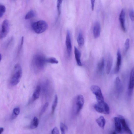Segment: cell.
I'll return each mask as SVG.
<instances>
[{
    "mask_svg": "<svg viewBox=\"0 0 134 134\" xmlns=\"http://www.w3.org/2000/svg\"><path fill=\"white\" fill-rule=\"evenodd\" d=\"M22 75L21 67L19 64H16L15 66L10 80L11 84L16 86L19 82Z\"/></svg>",
    "mask_w": 134,
    "mask_h": 134,
    "instance_id": "1",
    "label": "cell"
},
{
    "mask_svg": "<svg viewBox=\"0 0 134 134\" xmlns=\"http://www.w3.org/2000/svg\"><path fill=\"white\" fill-rule=\"evenodd\" d=\"M48 24L45 21L40 20L32 24V28L36 34H40L45 32L47 29Z\"/></svg>",
    "mask_w": 134,
    "mask_h": 134,
    "instance_id": "2",
    "label": "cell"
},
{
    "mask_svg": "<svg viewBox=\"0 0 134 134\" xmlns=\"http://www.w3.org/2000/svg\"><path fill=\"white\" fill-rule=\"evenodd\" d=\"M94 108L95 110L99 113L106 115H109L110 113V108L108 104L104 101L97 102L94 105Z\"/></svg>",
    "mask_w": 134,
    "mask_h": 134,
    "instance_id": "3",
    "label": "cell"
},
{
    "mask_svg": "<svg viewBox=\"0 0 134 134\" xmlns=\"http://www.w3.org/2000/svg\"><path fill=\"white\" fill-rule=\"evenodd\" d=\"M91 90L95 95L97 102H100L104 101V97L101 89L97 85H92L91 87Z\"/></svg>",
    "mask_w": 134,
    "mask_h": 134,
    "instance_id": "4",
    "label": "cell"
},
{
    "mask_svg": "<svg viewBox=\"0 0 134 134\" xmlns=\"http://www.w3.org/2000/svg\"><path fill=\"white\" fill-rule=\"evenodd\" d=\"M46 59L41 55H36L34 58V62L35 65L39 69L43 68L45 64L46 63Z\"/></svg>",
    "mask_w": 134,
    "mask_h": 134,
    "instance_id": "5",
    "label": "cell"
},
{
    "mask_svg": "<svg viewBox=\"0 0 134 134\" xmlns=\"http://www.w3.org/2000/svg\"><path fill=\"white\" fill-rule=\"evenodd\" d=\"M10 25L9 21L7 19L3 21L2 26V29L0 38L2 39L5 38L9 31Z\"/></svg>",
    "mask_w": 134,
    "mask_h": 134,
    "instance_id": "6",
    "label": "cell"
},
{
    "mask_svg": "<svg viewBox=\"0 0 134 134\" xmlns=\"http://www.w3.org/2000/svg\"><path fill=\"white\" fill-rule=\"evenodd\" d=\"M84 103V99L82 95H79L75 100L76 113L78 114L82 109Z\"/></svg>",
    "mask_w": 134,
    "mask_h": 134,
    "instance_id": "7",
    "label": "cell"
},
{
    "mask_svg": "<svg viewBox=\"0 0 134 134\" xmlns=\"http://www.w3.org/2000/svg\"><path fill=\"white\" fill-rule=\"evenodd\" d=\"M134 68H133L131 71L130 75V79L128 88V94L129 96L132 95L134 86Z\"/></svg>",
    "mask_w": 134,
    "mask_h": 134,
    "instance_id": "8",
    "label": "cell"
},
{
    "mask_svg": "<svg viewBox=\"0 0 134 134\" xmlns=\"http://www.w3.org/2000/svg\"><path fill=\"white\" fill-rule=\"evenodd\" d=\"M66 45L67 47V54L69 57L71 56L72 51V44L70 31H67L66 40Z\"/></svg>",
    "mask_w": 134,
    "mask_h": 134,
    "instance_id": "9",
    "label": "cell"
},
{
    "mask_svg": "<svg viewBox=\"0 0 134 134\" xmlns=\"http://www.w3.org/2000/svg\"><path fill=\"white\" fill-rule=\"evenodd\" d=\"M115 86L117 96L119 97L123 91V87L121 80L119 77L116 78L115 81Z\"/></svg>",
    "mask_w": 134,
    "mask_h": 134,
    "instance_id": "10",
    "label": "cell"
},
{
    "mask_svg": "<svg viewBox=\"0 0 134 134\" xmlns=\"http://www.w3.org/2000/svg\"><path fill=\"white\" fill-rule=\"evenodd\" d=\"M119 117L120 119L122 128V127L124 131L128 134H133L128 126L124 117L121 116H119Z\"/></svg>",
    "mask_w": 134,
    "mask_h": 134,
    "instance_id": "11",
    "label": "cell"
},
{
    "mask_svg": "<svg viewBox=\"0 0 134 134\" xmlns=\"http://www.w3.org/2000/svg\"><path fill=\"white\" fill-rule=\"evenodd\" d=\"M93 34L95 38H99L101 32V26L100 22H96L93 27Z\"/></svg>",
    "mask_w": 134,
    "mask_h": 134,
    "instance_id": "12",
    "label": "cell"
},
{
    "mask_svg": "<svg viewBox=\"0 0 134 134\" xmlns=\"http://www.w3.org/2000/svg\"><path fill=\"white\" fill-rule=\"evenodd\" d=\"M121 62V55L119 49L118 50L117 52V59L115 69L116 73H118L120 70Z\"/></svg>",
    "mask_w": 134,
    "mask_h": 134,
    "instance_id": "13",
    "label": "cell"
},
{
    "mask_svg": "<svg viewBox=\"0 0 134 134\" xmlns=\"http://www.w3.org/2000/svg\"><path fill=\"white\" fill-rule=\"evenodd\" d=\"M125 10L123 9L121 10L119 16V20L121 27L124 32L126 31V28L125 26Z\"/></svg>",
    "mask_w": 134,
    "mask_h": 134,
    "instance_id": "14",
    "label": "cell"
},
{
    "mask_svg": "<svg viewBox=\"0 0 134 134\" xmlns=\"http://www.w3.org/2000/svg\"><path fill=\"white\" fill-rule=\"evenodd\" d=\"M115 123V127L116 131L120 133L122 131L121 125L119 117H115L114 118Z\"/></svg>",
    "mask_w": 134,
    "mask_h": 134,
    "instance_id": "15",
    "label": "cell"
},
{
    "mask_svg": "<svg viewBox=\"0 0 134 134\" xmlns=\"http://www.w3.org/2000/svg\"><path fill=\"white\" fill-rule=\"evenodd\" d=\"M113 59L112 57L110 55H109L108 56L106 71L107 74L110 73L112 66Z\"/></svg>",
    "mask_w": 134,
    "mask_h": 134,
    "instance_id": "16",
    "label": "cell"
},
{
    "mask_svg": "<svg viewBox=\"0 0 134 134\" xmlns=\"http://www.w3.org/2000/svg\"><path fill=\"white\" fill-rule=\"evenodd\" d=\"M74 54L75 58L77 64L79 66H82V64L81 61V54L80 52L77 48L74 47Z\"/></svg>",
    "mask_w": 134,
    "mask_h": 134,
    "instance_id": "17",
    "label": "cell"
},
{
    "mask_svg": "<svg viewBox=\"0 0 134 134\" xmlns=\"http://www.w3.org/2000/svg\"><path fill=\"white\" fill-rule=\"evenodd\" d=\"M96 121L97 124L100 128L102 129L104 128L106 124V120L103 116H100L96 119Z\"/></svg>",
    "mask_w": 134,
    "mask_h": 134,
    "instance_id": "18",
    "label": "cell"
},
{
    "mask_svg": "<svg viewBox=\"0 0 134 134\" xmlns=\"http://www.w3.org/2000/svg\"><path fill=\"white\" fill-rule=\"evenodd\" d=\"M41 88L40 86H38L36 87L35 90L32 95V99L33 101H34L39 98Z\"/></svg>",
    "mask_w": 134,
    "mask_h": 134,
    "instance_id": "19",
    "label": "cell"
},
{
    "mask_svg": "<svg viewBox=\"0 0 134 134\" xmlns=\"http://www.w3.org/2000/svg\"><path fill=\"white\" fill-rule=\"evenodd\" d=\"M104 61L103 58H101L97 66V71L98 72L101 73L104 70Z\"/></svg>",
    "mask_w": 134,
    "mask_h": 134,
    "instance_id": "20",
    "label": "cell"
},
{
    "mask_svg": "<svg viewBox=\"0 0 134 134\" xmlns=\"http://www.w3.org/2000/svg\"><path fill=\"white\" fill-rule=\"evenodd\" d=\"M77 42L79 47H82L83 46L84 44V39L82 32H79L77 38Z\"/></svg>",
    "mask_w": 134,
    "mask_h": 134,
    "instance_id": "21",
    "label": "cell"
},
{
    "mask_svg": "<svg viewBox=\"0 0 134 134\" xmlns=\"http://www.w3.org/2000/svg\"><path fill=\"white\" fill-rule=\"evenodd\" d=\"M39 123V120L37 117H35L30 126V128L31 129H35L37 128L38 126Z\"/></svg>",
    "mask_w": 134,
    "mask_h": 134,
    "instance_id": "22",
    "label": "cell"
},
{
    "mask_svg": "<svg viewBox=\"0 0 134 134\" xmlns=\"http://www.w3.org/2000/svg\"><path fill=\"white\" fill-rule=\"evenodd\" d=\"M36 15V13L34 11L30 10L28 12L26 15L25 19L26 20L30 19L35 17Z\"/></svg>",
    "mask_w": 134,
    "mask_h": 134,
    "instance_id": "23",
    "label": "cell"
},
{
    "mask_svg": "<svg viewBox=\"0 0 134 134\" xmlns=\"http://www.w3.org/2000/svg\"><path fill=\"white\" fill-rule=\"evenodd\" d=\"M20 112V108L18 107L14 108L13 110V114L11 117V119L13 120L17 117L19 114Z\"/></svg>",
    "mask_w": 134,
    "mask_h": 134,
    "instance_id": "24",
    "label": "cell"
},
{
    "mask_svg": "<svg viewBox=\"0 0 134 134\" xmlns=\"http://www.w3.org/2000/svg\"><path fill=\"white\" fill-rule=\"evenodd\" d=\"M58 103V97L57 96L55 95L52 107V114H53Z\"/></svg>",
    "mask_w": 134,
    "mask_h": 134,
    "instance_id": "25",
    "label": "cell"
},
{
    "mask_svg": "<svg viewBox=\"0 0 134 134\" xmlns=\"http://www.w3.org/2000/svg\"><path fill=\"white\" fill-rule=\"evenodd\" d=\"M62 0H58L57 2V8L59 16H60L61 13L62 4Z\"/></svg>",
    "mask_w": 134,
    "mask_h": 134,
    "instance_id": "26",
    "label": "cell"
},
{
    "mask_svg": "<svg viewBox=\"0 0 134 134\" xmlns=\"http://www.w3.org/2000/svg\"><path fill=\"white\" fill-rule=\"evenodd\" d=\"M46 62L52 64H57L59 62L55 58L51 57L46 59Z\"/></svg>",
    "mask_w": 134,
    "mask_h": 134,
    "instance_id": "27",
    "label": "cell"
},
{
    "mask_svg": "<svg viewBox=\"0 0 134 134\" xmlns=\"http://www.w3.org/2000/svg\"><path fill=\"white\" fill-rule=\"evenodd\" d=\"M60 128L62 134H66V130H68L67 126L64 124L62 123L60 125Z\"/></svg>",
    "mask_w": 134,
    "mask_h": 134,
    "instance_id": "28",
    "label": "cell"
},
{
    "mask_svg": "<svg viewBox=\"0 0 134 134\" xmlns=\"http://www.w3.org/2000/svg\"><path fill=\"white\" fill-rule=\"evenodd\" d=\"M130 47V40L129 38H127L125 41L124 44V48L125 50L127 51L129 49Z\"/></svg>",
    "mask_w": 134,
    "mask_h": 134,
    "instance_id": "29",
    "label": "cell"
},
{
    "mask_svg": "<svg viewBox=\"0 0 134 134\" xmlns=\"http://www.w3.org/2000/svg\"><path fill=\"white\" fill-rule=\"evenodd\" d=\"M48 105L49 104L48 103H46L45 104L42 109L41 112V115H42L43 113L45 111L48 106Z\"/></svg>",
    "mask_w": 134,
    "mask_h": 134,
    "instance_id": "30",
    "label": "cell"
},
{
    "mask_svg": "<svg viewBox=\"0 0 134 134\" xmlns=\"http://www.w3.org/2000/svg\"><path fill=\"white\" fill-rule=\"evenodd\" d=\"M129 15L130 18L132 21H134V11L132 9L130 12Z\"/></svg>",
    "mask_w": 134,
    "mask_h": 134,
    "instance_id": "31",
    "label": "cell"
},
{
    "mask_svg": "<svg viewBox=\"0 0 134 134\" xmlns=\"http://www.w3.org/2000/svg\"><path fill=\"white\" fill-rule=\"evenodd\" d=\"M6 11V8L5 6L2 5H0V13L3 14Z\"/></svg>",
    "mask_w": 134,
    "mask_h": 134,
    "instance_id": "32",
    "label": "cell"
},
{
    "mask_svg": "<svg viewBox=\"0 0 134 134\" xmlns=\"http://www.w3.org/2000/svg\"><path fill=\"white\" fill-rule=\"evenodd\" d=\"M52 134H60L59 132L58 129L56 127L52 129L51 132Z\"/></svg>",
    "mask_w": 134,
    "mask_h": 134,
    "instance_id": "33",
    "label": "cell"
},
{
    "mask_svg": "<svg viewBox=\"0 0 134 134\" xmlns=\"http://www.w3.org/2000/svg\"><path fill=\"white\" fill-rule=\"evenodd\" d=\"M95 0H91V9L92 10H94L95 6Z\"/></svg>",
    "mask_w": 134,
    "mask_h": 134,
    "instance_id": "34",
    "label": "cell"
},
{
    "mask_svg": "<svg viewBox=\"0 0 134 134\" xmlns=\"http://www.w3.org/2000/svg\"><path fill=\"white\" fill-rule=\"evenodd\" d=\"M4 128L2 127L0 128V134H2L4 131Z\"/></svg>",
    "mask_w": 134,
    "mask_h": 134,
    "instance_id": "35",
    "label": "cell"
},
{
    "mask_svg": "<svg viewBox=\"0 0 134 134\" xmlns=\"http://www.w3.org/2000/svg\"><path fill=\"white\" fill-rule=\"evenodd\" d=\"M24 40V37L23 36H22L21 39V46H22L23 44Z\"/></svg>",
    "mask_w": 134,
    "mask_h": 134,
    "instance_id": "36",
    "label": "cell"
},
{
    "mask_svg": "<svg viewBox=\"0 0 134 134\" xmlns=\"http://www.w3.org/2000/svg\"><path fill=\"white\" fill-rule=\"evenodd\" d=\"M2 59V56L1 54H0V62H1Z\"/></svg>",
    "mask_w": 134,
    "mask_h": 134,
    "instance_id": "37",
    "label": "cell"
},
{
    "mask_svg": "<svg viewBox=\"0 0 134 134\" xmlns=\"http://www.w3.org/2000/svg\"><path fill=\"white\" fill-rule=\"evenodd\" d=\"M112 134H117L115 132H113Z\"/></svg>",
    "mask_w": 134,
    "mask_h": 134,
    "instance_id": "38",
    "label": "cell"
}]
</instances>
